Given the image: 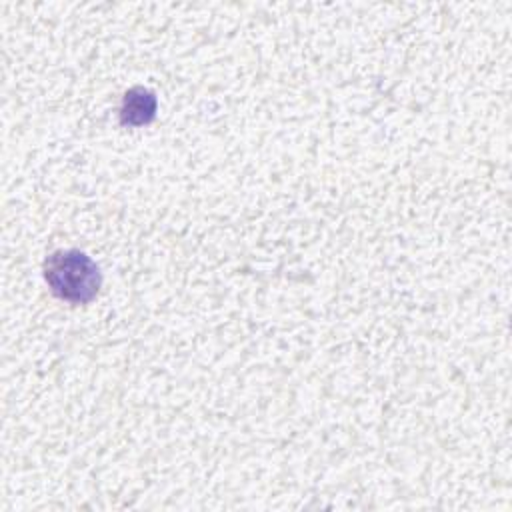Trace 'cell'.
I'll use <instances>...</instances> for the list:
<instances>
[{"label": "cell", "instance_id": "cell-2", "mask_svg": "<svg viewBox=\"0 0 512 512\" xmlns=\"http://www.w3.org/2000/svg\"><path fill=\"white\" fill-rule=\"evenodd\" d=\"M154 112H156V98L150 90L136 86L124 94L122 108H120V118L124 124H130V126L146 124L154 118Z\"/></svg>", "mask_w": 512, "mask_h": 512}, {"label": "cell", "instance_id": "cell-1", "mask_svg": "<svg viewBox=\"0 0 512 512\" xmlns=\"http://www.w3.org/2000/svg\"><path fill=\"white\" fill-rule=\"evenodd\" d=\"M44 276L50 290L68 302H90L100 288V270L96 262L80 250H58L48 256Z\"/></svg>", "mask_w": 512, "mask_h": 512}]
</instances>
